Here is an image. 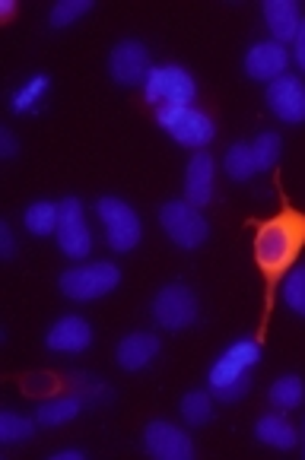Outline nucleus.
Instances as JSON below:
<instances>
[{
    "mask_svg": "<svg viewBox=\"0 0 305 460\" xmlns=\"http://www.w3.org/2000/svg\"><path fill=\"white\" fill-rule=\"evenodd\" d=\"M305 248V217L292 207L290 200H283V210L277 217L255 223V264H258L261 277H265V321H261L258 340H265L267 318L274 308V292L277 283L292 270L296 258Z\"/></svg>",
    "mask_w": 305,
    "mask_h": 460,
    "instance_id": "obj_1",
    "label": "nucleus"
},
{
    "mask_svg": "<svg viewBox=\"0 0 305 460\" xmlns=\"http://www.w3.org/2000/svg\"><path fill=\"white\" fill-rule=\"evenodd\" d=\"M261 362V340H236L229 349L220 352L211 366L207 385L211 394L223 403H236L251 391V368Z\"/></svg>",
    "mask_w": 305,
    "mask_h": 460,
    "instance_id": "obj_2",
    "label": "nucleus"
},
{
    "mask_svg": "<svg viewBox=\"0 0 305 460\" xmlns=\"http://www.w3.org/2000/svg\"><path fill=\"white\" fill-rule=\"evenodd\" d=\"M121 283V270L109 261H89V264H76L61 273L58 286L70 302H95V298L109 296Z\"/></svg>",
    "mask_w": 305,
    "mask_h": 460,
    "instance_id": "obj_3",
    "label": "nucleus"
},
{
    "mask_svg": "<svg viewBox=\"0 0 305 460\" xmlns=\"http://www.w3.org/2000/svg\"><path fill=\"white\" fill-rule=\"evenodd\" d=\"M157 124L172 137L175 143L188 149H203L217 137V124L197 105H166L157 109Z\"/></svg>",
    "mask_w": 305,
    "mask_h": 460,
    "instance_id": "obj_4",
    "label": "nucleus"
},
{
    "mask_svg": "<svg viewBox=\"0 0 305 460\" xmlns=\"http://www.w3.org/2000/svg\"><path fill=\"white\" fill-rule=\"evenodd\" d=\"M95 217H99L102 229H105V242L112 251L118 254H128L140 244L143 238V226L137 210L121 197H99L95 200Z\"/></svg>",
    "mask_w": 305,
    "mask_h": 460,
    "instance_id": "obj_5",
    "label": "nucleus"
},
{
    "mask_svg": "<svg viewBox=\"0 0 305 460\" xmlns=\"http://www.w3.org/2000/svg\"><path fill=\"white\" fill-rule=\"evenodd\" d=\"M159 226H163V232L169 235V242L184 251L201 248V244L207 242V235H211V226L203 219V210L188 200L163 203V207H159Z\"/></svg>",
    "mask_w": 305,
    "mask_h": 460,
    "instance_id": "obj_6",
    "label": "nucleus"
},
{
    "mask_svg": "<svg viewBox=\"0 0 305 460\" xmlns=\"http://www.w3.org/2000/svg\"><path fill=\"white\" fill-rule=\"evenodd\" d=\"M143 99L157 109L166 105H194L197 99V83L178 64H163V67H153L143 83Z\"/></svg>",
    "mask_w": 305,
    "mask_h": 460,
    "instance_id": "obj_7",
    "label": "nucleus"
},
{
    "mask_svg": "<svg viewBox=\"0 0 305 460\" xmlns=\"http://www.w3.org/2000/svg\"><path fill=\"white\" fill-rule=\"evenodd\" d=\"M197 314H201L197 296L184 283L163 286L153 298V318L163 331H184V327L194 324Z\"/></svg>",
    "mask_w": 305,
    "mask_h": 460,
    "instance_id": "obj_8",
    "label": "nucleus"
},
{
    "mask_svg": "<svg viewBox=\"0 0 305 460\" xmlns=\"http://www.w3.org/2000/svg\"><path fill=\"white\" fill-rule=\"evenodd\" d=\"M55 238L64 258H70V261L89 258V251H93V232H89L80 197H64L61 200V219H58Z\"/></svg>",
    "mask_w": 305,
    "mask_h": 460,
    "instance_id": "obj_9",
    "label": "nucleus"
},
{
    "mask_svg": "<svg viewBox=\"0 0 305 460\" xmlns=\"http://www.w3.org/2000/svg\"><path fill=\"white\" fill-rule=\"evenodd\" d=\"M149 70H153V64H149V51H147L143 41L124 39L112 48L109 74L118 86H140V83H147Z\"/></svg>",
    "mask_w": 305,
    "mask_h": 460,
    "instance_id": "obj_10",
    "label": "nucleus"
},
{
    "mask_svg": "<svg viewBox=\"0 0 305 460\" xmlns=\"http://www.w3.org/2000/svg\"><path fill=\"white\" fill-rule=\"evenodd\" d=\"M143 447H147L149 457L157 460H191L194 457V441L191 435H184L178 426L166 420L149 422L143 429Z\"/></svg>",
    "mask_w": 305,
    "mask_h": 460,
    "instance_id": "obj_11",
    "label": "nucleus"
},
{
    "mask_svg": "<svg viewBox=\"0 0 305 460\" xmlns=\"http://www.w3.org/2000/svg\"><path fill=\"white\" fill-rule=\"evenodd\" d=\"M267 105L271 115L286 124H305V83L292 74L267 83Z\"/></svg>",
    "mask_w": 305,
    "mask_h": 460,
    "instance_id": "obj_12",
    "label": "nucleus"
},
{
    "mask_svg": "<svg viewBox=\"0 0 305 460\" xmlns=\"http://www.w3.org/2000/svg\"><path fill=\"white\" fill-rule=\"evenodd\" d=\"M290 67V51L286 45L280 41H258V45L248 48V55H245V74L251 80H261V83H274L286 74Z\"/></svg>",
    "mask_w": 305,
    "mask_h": 460,
    "instance_id": "obj_13",
    "label": "nucleus"
},
{
    "mask_svg": "<svg viewBox=\"0 0 305 460\" xmlns=\"http://www.w3.org/2000/svg\"><path fill=\"white\" fill-rule=\"evenodd\" d=\"M89 343H93V327H89V321L80 318V314H64V318H58L45 333L48 349L64 352V356H76V352L89 349Z\"/></svg>",
    "mask_w": 305,
    "mask_h": 460,
    "instance_id": "obj_14",
    "label": "nucleus"
},
{
    "mask_svg": "<svg viewBox=\"0 0 305 460\" xmlns=\"http://www.w3.org/2000/svg\"><path fill=\"white\" fill-rule=\"evenodd\" d=\"M213 178H217L213 156L197 149L188 163V172H184V200L194 203V207H207L213 200Z\"/></svg>",
    "mask_w": 305,
    "mask_h": 460,
    "instance_id": "obj_15",
    "label": "nucleus"
},
{
    "mask_svg": "<svg viewBox=\"0 0 305 460\" xmlns=\"http://www.w3.org/2000/svg\"><path fill=\"white\" fill-rule=\"evenodd\" d=\"M157 356H159V337L147 331L128 333L115 349V359L124 372H143L147 366H153Z\"/></svg>",
    "mask_w": 305,
    "mask_h": 460,
    "instance_id": "obj_16",
    "label": "nucleus"
},
{
    "mask_svg": "<svg viewBox=\"0 0 305 460\" xmlns=\"http://www.w3.org/2000/svg\"><path fill=\"white\" fill-rule=\"evenodd\" d=\"M265 22L274 41L290 45V41H296V32L302 26V10L296 0H265Z\"/></svg>",
    "mask_w": 305,
    "mask_h": 460,
    "instance_id": "obj_17",
    "label": "nucleus"
},
{
    "mask_svg": "<svg viewBox=\"0 0 305 460\" xmlns=\"http://www.w3.org/2000/svg\"><path fill=\"white\" fill-rule=\"evenodd\" d=\"M255 438H258L261 445H267V447H277V451H290V447H296L299 432H296V426L286 420V416L267 413V416H261L258 426H255Z\"/></svg>",
    "mask_w": 305,
    "mask_h": 460,
    "instance_id": "obj_18",
    "label": "nucleus"
},
{
    "mask_svg": "<svg viewBox=\"0 0 305 460\" xmlns=\"http://www.w3.org/2000/svg\"><path fill=\"white\" fill-rule=\"evenodd\" d=\"M83 406H86V400L80 397V394H67V397H55V400H45V403L35 410V422L45 429H58L64 426V422L76 420V416L83 413Z\"/></svg>",
    "mask_w": 305,
    "mask_h": 460,
    "instance_id": "obj_19",
    "label": "nucleus"
},
{
    "mask_svg": "<svg viewBox=\"0 0 305 460\" xmlns=\"http://www.w3.org/2000/svg\"><path fill=\"white\" fill-rule=\"evenodd\" d=\"M58 219H61V203L55 200H35L22 213V223H26V229L35 238H45L51 232H58Z\"/></svg>",
    "mask_w": 305,
    "mask_h": 460,
    "instance_id": "obj_20",
    "label": "nucleus"
},
{
    "mask_svg": "<svg viewBox=\"0 0 305 460\" xmlns=\"http://www.w3.org/2000/svg\"><path fill=\"white\" fill-rule=\"evenodd\" d=\"M267 400H271V406L274 410H280V413L296 410V406L305 400L302 378H299V375H283V378H277L271 385V391H267Z\"/></svg>",
    "mask_w": 305,
    "mask_h": 460,
    "instance_id": "obj_21",
    "label": "nucleus"
},
{
    "mask_svg": "<svg viewBox=\"0 0 305 460\" xmlns=\"http://www.w3.org/2000/svg\"><path fill=\"white\" fill-rule=\"evenodd\" d=\"M48 89H51V80H48L45 74L29 76V80L22 83V86L13 93V102H10V109H13V115H29V111L39 109V102L48 95Z\"/></svg>",
    "mask_w": 305,
    "mask_h": 460,
    "instance_id": "obj_22",
    "label": "nucleus"
},
{
    "mask_svg": "<svg viewBox=\"0 0 305 460\" xmlns=\"http://www.w3.org/2000/svg\"><path fill=\"white\" fill-rule=\"evenodd\" d=\"M70 387H74V394H80L86 403L99 406V403H112L115 400V391H112L109 385L102 378H95V375H86V372H70L67 375Z\"/></svg>",
    "mask_w": 305,
    "mask_h": 460,
    "instance_id": "obj_23",
    "label": "nucleus"
},
{
    "mask_svg": "<svg viewBox=\"0 0 305 460\" xmlns=\"http://www.w3.org/2000/svg\"><path fill=\"white\" fill-rule=\"evenodd\" d=\"M223 165H226V175H229L232 181H248V178L258 172L255 169V156H251V143H245V140L232 143V146L226 149Z\"/></svg>",
    "mask_w": 305,
    "mask_h": 460,
    "instance_id": "obj_24",
    "label": "nucleus"
},
{
    "mask_svg": "<svg viewBox=\"0 0 305 460\" xmlns=\"http://www.w3.org/2000/svg\"><path fill=\"white\" fill-rule=\"evenodd\" d=\"M182 420L188 426H207L213 420V394L211 391H188L182 397Z\"/></svg>",
    "mask_w": 305,
    "mask_h": 460,
    "instance_id": "obj_25",
    "label": "nucleus"
},
{
    "mask_svg": "<svg viewBox=\"0 0 305 460\" xmlns=\"http://www.w3.org/2000/svg\"><path fill=\"white\" fill-rule=\"evenodd\" d=\"M280 153H283V140L274 130H265L251 143V156H255V169L258 172H271L280 163Z\"/></svg>",
    "mask_w": 305,
    "mask_h": 460,
    "instance_id": "obj_26",
    "label": "nucleus"
},
{
    "mask_svg": "<svg viewBox=\"0 0 305 460\" xmlns=\"http://www.w3.org/2000/svg\"><path fill=\"white\" fill-rule=\"evenodd\" d=\"M35 435V420H26V416L13 413V410H4L0 413V445H20V441H29Z\"/></svg>",
    "mask_w": 305,
    "mask_h": 460,
    "instance_id": "obj_27",
    "label": "nucleus"
},
{
    "mask_svg": "<svg viewBox=\"0 0 305 460\" xmlns=\"http://www.w3.org/2000/svg\"><path fill=\"white\" fill-rule=\"evenodd\" d=\"M89 10H93V0H58L51 13H48V22L55 29H67L70 22L83 20Z\"/></svg>",
    "mask_w": 305,
    "mask_h": 460,
    "instance_id": "obj_28",
    "label": "nucleus"
},
{
    "mask_svg": "<svg viewBox=\"0 0 305 460\" xmlns=\"http://www.w3.org/2000/svg\"><path fill=\"white\" fill-rule=\"evenodd\" d=\"M283 302L292 314L305 318V267H296V270L286 273L283 279Z\"/></svg>",
    "mask_w": 305,
    "mask_h": 460,
    "instance_id": "obj_29",
    "label": "nucleus"
},
{
    "mask_svg": "<svg viewBox=\"0 0 305 460\" xmlns=\"http://www.w3.org/2000/svg\"><path fill=\"white\" fill-rule=\"evenodd\" d=\"M13 254H16L13 229H10V223H0V258H4V261H13Z\"/></svg>",
    "mask_w": 305,
    "mask_h": 460,
    "instance_id": "obj_30",
    "label": "nucleus"
},
{
    "mask_svg": "<svg viewBox=\"0 0 305 460\" xmlns=\"http://www.w3.org/2000/svg\"><path fill=\"white\" fill-rule=\"evenodd\" d=\"M0 156L13 159L16 156V137L10 128H0Z\"/></svg>",
    "mask_w": 305,
    "mask_h": 460,
    "instance_id": "obj_31",
    "label": "nucleus"
},
{
    "mask_svg": "<svg viewBox=\"0 0 305 460\" xmlns=\"http://www.w3.org/2000/svg\"><path fill=\"white\" fill-rule=\"evenodd\" d=\"M292 61L305 70V16H302V26L296 32V41H292Z\"/></svg>",
    "mask_w": 305,
    "mask_h": 460,
    "instance_id": "obj_32",
    "label": "nucleus"
},
{
    "mask_svg": "<svg viewBox=\"0 0 305 460\" xmlns=\"http://www.w3.org/2000/svg\"><path fill=\"white\" fill-rule=\"evenodd\" d=\"M83 457H86V451H80V447H67V451L51 454V460H83Z\"/></svg>",
    "mask_w": 305,
    "mask_h": 460,
    "instance_id": "obj_33",
    "label": "nucleus"
},
{
    "mask_svg": "<svg viewBox=\"0 0 305 460\" xmlns=\"http://www.w3.org/2000/svg\"><path fill=\"white\" fill-rule=\"evenodd\" d=\"M13 13H16V0H0V16H4V20H10Z\"/></svg>",
    "mask_w": 305,
    "mask_h": 460,
    "instance_id": "obj_34",
    "label": "nucleus"
}]
</instances>
